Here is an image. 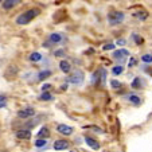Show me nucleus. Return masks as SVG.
Masks as SVG:
<instances>
[{"label":"nucleus","mask_w":152,"mask_h":152,"mask_svg":"<svg viewBox=\"0 0 152 152\" xmlns=\"http://www.w3.org/2000/svg\"><path fill=\"white\" fill-rule=\"evenodd\" d=\"M136 65V58H132L131 59V63H129V66H135Z\"/></svg>","instance_id":"29"},{"label":"nucleus","mask_w":152,"mask_h":152,"mask_svg":"<svg viewBox=\"0 0 152 152\" xmlns=\"http://www.w3.org/2000/svg\"><path fill=\"white\" fill-rule=\"evenodd\" d=\"M62 35L61 34H58V32H53V34H50V37H49V40L51 43H59V42H62Z\"/></svg>","instance_id":"10"},{"label":"nucleus","mask_w":152,"mask_h":152,"mask_svg":"<svg viewBox=\"0 0 152 152\" xmlns=\"http://www.w3.org/2000/svg\"><path fill=\"white\" fill-rule=\"evenodd\" d=\"M123 70H124V67L120 65V66H115V67H113V69H112V73H113L115 75H118V74H121V73H123Z\"/></svg>","instance_id":"20"},{"label":"nucleus","mask_w":152,"mask_h":152,"mask_svg":"<svg viewBox=\"0 0 152 152\" xmlns=\"http://www.w3.org/2000/svg\"><path fill=\"white\" fill-rule=\"evenodd\" d=\"M141 61H143V62H145V63H151L152 62V55L151 54L143 55V57H141Z\"/></svg>","instance_id":"21"},{"label":"nucleus","mask_w":152,"mask_h":152,"mask_svg":"<svg viewBox=\"0 0 152 152\" xmlns=\"http://www.w3.org/2000/svg\"><path fill=\"white\" fill-rule=\"evenodd\" d=\"M83 73L82 72H74L72 75H70V78H69V81L72 83H75V85H80V83H82L83 82Z\"/></svg>","instance_id":"3"},{"label":"nucleus","mask_w":152,"mask_h":152,"mask_svg":"<svg viewBox=\"0 0 152 152\" xmlns=\"http://www.w3.org/2000/svg\"><path fill=\"white\" fill-rule=\"evenodd\" d=\"M55 55H57V57H62V55H65V51H63V50H57Z\"/></svg>","instance_id":"28"},{"label":"nucleus","mask_w":152,"mask_h":152,"mask_svg":"<svg viewBox=\"0 0 152 152\" xmlns=\"http://www.w3.org/2000/svg\"><path fill=\"white\" fill-rule=\"evenodd\" d=\"M59 69L62 70L63 73H70V69H72V67H70V63L67 62V61H61L59 62Z\"/></svg>","instance_id":"12"},{"label":"nucleus","mask_w":152,"mask_h":152,"mask_svg":"<svg viewBox=\"0 0 152 152\" xmlns=\"http://www.w3.org/2000/svg\"><path fill=\"white\" fill-rule=\"evenodd\" d=\"M110 83H112L113 89H118V88H121V82H118V81H116V80H113Z\"/></svg>","instance_id":"25"},{"label":"nucleus","mask_w":152,"mask_h":152,"mask_svg":"<svg viewBox=\"0 0 152 152\" xmlns=\"http://www.w3.org/2000/svg\"><path fill=\"white\" fill-rule=\"evenodd\" d=\"M7 105V97L3 94H0V108H4Z\"/></svg>","instance_id":"23"},{"label":"nucleus","mask_w":152,"mask_h":152,"mask_svg":"<svg viewBox=\"0 0 152 152\" xmlns=\"http://www.w3.org/2000/svg\"><path fill=\"white\" fill-rule=\"evenodd\" d=\"M132 38L135 39V43H136V45H143V43H144V39L140 37V35L133 34V35H132Z\"/></svg>","instance_id":"19"},{"label":"nucleus","mask_w":152,"mask_h":152,"mask_svg":"<svg viewBox=\"0 0 152 152\" xmlns=\"http://www.w3.org/2000/svg\"><path fill=\"white\" fill-rule=\"evenodd\" d=\"M133 16L139 18L140 20H145L147 18H148V14H147V12H141V11H139V12H135V14H133Z\"/></svg>","instance_id":"18"},{"label":"nucleus","mask_w":152,"mask_h":152,"mask_svg":"<svg viewBox=\"0 0 152 152\" xmlns=\"http://www.w3.org/2000/svg\"><path fill=\"white\" fill-rule=\"evenodd\" d=\"M128 100L131 101V102H132V104H135V105H139V104L141 102V100H140V98H139L136 94H131V96H129V98H128Z\"/></svg>","instance_id":"17"},{"label":"nucleus","mask_w":152,"mask_h":152,"mask_svg":"<svg viewBox=\"0 0 152 152\" xmlns=\"http://www.w3.org/2000/svg\"><path fill=\"white\" fill-rule=\"evenodd\" d=\"M40 59H42V54H39V53H37V51L30 55V61H31V62H39Z\"/></svg>","instance_id":"15"},{"label":"nucleus","mask_w":152,"mask_h":152,"mask_svg":"<svg viewBox=\"0 0 152 152\" xmlns=\"http://www.w3.org/2000/svg\"><path fill=\"white\" fill-rule=\"evenodd\" d=\"M34 115H35V109L34 108H30V106L18 112V116H19L20 118H28V117H32Z\"/></svg>","instance_id":"4"},{"label":"nucleus","mask_w":152,"mask_h":152,"mask_svg":"<svg viewBox=\"0 0 152 152\" xmlns=\"http://www.w3.org/2000/svg\"><path fill=\"white\" fill-rule=\"evenodd\" d=\"M39 100H42V101H51L53 100V94H50V93H47V92H43L42 94L39 96Z\"/></svg>","instance_id":"16"},{"label":"nucleus","mask_w":152,"mask_h":152,"mask_svg":"<svg viewBox=\"0 0 152 152\" xmlns=\"http://www.w3.org/2000/svg\"><path fill=\"white\" fill-rule=\"evenodd\" d=\"M69 147L70 144L66 140H57L54 143V149H57V151H63V149H67Z\"/></svg>","instance_id":"6"},{"label":"nucleus","mask_w":152,"mask_h":152,"mask_svg":"<svg viewBox=\"0 0 152 152\" xmlns=\"http://www.w3.org/2000/svg\"><path fill=\"white\" fill-rule=\"evenodd\" d=\"M38 136H39V139H47L50 136V131L47 126H42V128L39 129V132H38Z\"/></svg>","instance_id":"11"},{"label":"nucleus","mask_w":152,"mask_h":152,"mask_svg":"<svg viewBox=\"0 0 152 152\" xmlns=\"http://www.w3.org/2000/svg\"><path fill=\"white\" fill-rule=\"evenodd\" d=\"M50 75H51L50 70H43V72H40L39 74H38V78H39L40 81H43V80H46V78H49Z\"/></svg>","instance_id":"14"},{"label":"nucleus","mask_w":152,"mask_h":152,"mask_svg":"<svg viewBox=\"0 0 152 152\" xmlns=\"http://www.w3.org/2000/svg\"><path fill=\"white\" fill-rule=\"evenodd\" d=\"M113 57L117 58V59L124 61V58L129 57V51H126V50H124V49H123V50H117V51L113 53Z\"/></svg>","instance_id":"9"},{"label":"nucleus","mask_w":152,"mask_h":152,"mask_svg":"<svg viewBox=\"0 0 152 152\" xmlns=\"http://www.w3.org/2000/svg\"><path fill=\"white\" fill-rule=\"evenodd\" d=\"M117 43H118V45H121V46H124V45H125V40H124V39H118Z\"/></svg>","instance_id":"30"},{"label":"nucleus","mask_w":152,"mask_h":152,"mask_svg":"<svg viewBox=\"0 0 152 152\" xmlns=\"http://www.w3.org/2000/svg\"><path fill=\"white\" fill-rule=\"evenodd\" d=\"M20 1H22V0H4L1 6H3L4 10H12L15 6H18Z\"/></svg>","instance_id":"8"},{"label":"nucleus","mask_w":152,"mask_h":152,"mask_svg":"<svg viewBox=\"0 0 152 152\" xmlns=\"http://www.w3.org/2000/svg\"><path fill=\"white\" fill-rule=\"evenodd\" d=\"M16 137L22 139V140H28V139H31V132L27 129H20L16 132Z\"/></svg>","instance_id":"7"},{"label":"nucleus","mask_w":152,"mask_h":152,"mask_svg":"<svg viewBox=\"0 0 152 152\" xmlns=\"http://www.w3.org/2000/svg\"><path fill=\"white\" fill-rule=\"evenodd\" d=\"M115 49V46H113L112 43H109V45H105V46H104V50H113Z\"/></svg>","instance_id":"27"},{"label":"nucleus","mask_w":152,"mask_h":152,"mask_svg":"<svg viewBox=\"0 0 152 152\" xmlns=\"http://www.w3.org/2000/svg\"><path fill=\"white\" fill-rule=\"evenodd\" d=\"M51 83H46V85H43L42 86V90H43V92H46V90H49V89H51Z\"/></svg>","instance_id":"26"},{"label":"nucleus","mask_w":152,"mask_h":152,"mask_svg":"<svg viewBox=\"0 0 152 152\" xmlns=\"http://www.w3.org/2000/svg\"><path fill=\"white\" fill-rule=\"evenodd\" d=\"M35 145L39 147V148L40 147H45L46 145V140H45V139H38V140L35 141Z\"/></svg>","instance_id":"24"},{"label":"nucleus","mask_w":152,"mask_h":152,"mask_svg":"<svg viewBox=\"0 0 152 152\" xmlns=\"http://www.w3.org/2000/svg\"><path fill=\"white\" fill-rule=\"evenodd\" d=\"M57 131L59 133H62V135H65V136H70L73 133V128H72V126L65 125V124H61V125H58L57 126Z\"/></svg>","instance_id":"5"},{"label":"nucleus","mask_w":152,"mask_h":152,"mask_svg":"<svg viewBox=\"0 0 152 152\" xmlns=\"http://www.w3.org/2000/svg\"><path fill=\"white\" fill-rule=\"evenodd\" d=\"M39 10H37V8H31V10H28V11H26V12H23L22 15H19L18 16V19H16V23L18 24H20V26H24V24H28L30 22H31L34 18H37L38 15H39Z\"/></svg>","instance_id":"1"},{"label":"nucleus","mask_w":152,"mask_h":152,"mask_svg":"<svg viewBox=\"0 0 152 152\" xmlns=\"http://www.w3.org/2000/svg\"><path fill=\"white\" fill-rule=\"evenodd\" d=\"M85 141H86V144H89L90 148H93V149H98V148H100V144H98L97 141L94 140V139H92V137H85Z\"/></svg>","instance_id":"13"},{"label":"nucleus","mask_w":152,"mask_h":152,"mask_svg":"<svg viewBox=\"0 0 152 152\" xmlns=\"http://www.w3.org/2000/svg\"><path fill=\"white\" fill-rule=\"evenodd\" d=\"M124 14L123 12H118V11H113V12H110L109 15H108V19H109V23L110 24H118V23H121L124 20Z\"/></svg>","instance_id":"2"},{"label":"nucleus","mask_w":152,"mask_h":152,"mask_svg":"<svg viewBox=\"0 0 152 152\" xmlns=\"http://www.w3.org/2000/svg\"><path fill=\"white\" fill-rule=\"evenodd\" d=\"M141 81H140V78H135V80H133V82H132V88L133 89H137V88H140L141 86Z\"/></svg>","instance_id":"22"}]
</instances>
